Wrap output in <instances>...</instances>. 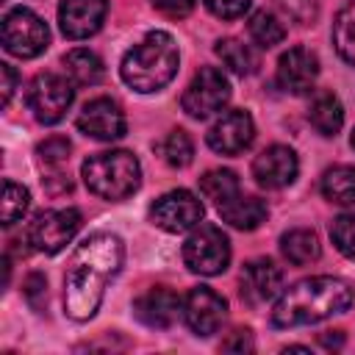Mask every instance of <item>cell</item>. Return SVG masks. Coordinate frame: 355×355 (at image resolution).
Returning <instances> with one entry per match:
<instances>
[{
  "instance_id": "836d02e7",
  "label": "cell",
  "mask_w": 355,
  "mask_h": 355,
  "mask_svg": "<svg viewBox=\"0 0 355 355\" xmlns=\"http://www.w3.org/2000/svg\"><path fill=\"white\" fill-rule=\"evenodd\" d=\"M164 17H172V19H180V17H189L194 11V3L197 0H150Z\"/></svg>"
},
{
  "instance_id": "74e56055",
  "label": "cell",
  "mask_w": 355,
  "mask_h": 355,
  "mask_svg": "<svg viewBox=\"0 0 355 355\" xmlns=\"http://www.w3.org/2000/svg\"><path fill=\"white\" fill-rule=\"evenodd\" d=\"M319 341H322L324 347H341V344H344V333H341V330H327V333L319 336Z\"/></svg>"
},
{
  "instance_id": "3957f363",
  "label": "cell",
  "mask_w": 355,
  "mask_h": 355,
  "mask_svg": "<svg viewBox=\"0 0 355 355\" xmlns=\"http://www.w3.org/2000/svg\"><path fill=\"white\" fill-rule=\"evenodd\" d=\"M178 67H180V53L175 39L166 31H150L139 44H133L122 55L119 75L130 89L141 94H153L161 92L166 83H172Z\"/></svg>"
},
{
  "instance_id": "52a82bcc",
  "label": "cell",
  "mask_w": 355,
  "mask_h": 355,
  "mask_svg": "<svg viewBox=\"0 0 355 355\" xmlns=\"http://www.w3.org/2000/svg\"><path fill=\"white\" fill-rule=\"evenodd\" d=\"M50 31L31 8H11L3 17V47L17 58H36L47 50Z\"/></svg>"
},
{
  "instance_id": "8992f818",
  "label": "cell",
  "mask_w": 355,
  "mask_h": 355,
  "mask_svg": "<svg viewBox=\"0 0 355 355\" xmlns=\"http://www.w3.org/2000/svg\"><path fill=\"white\" fill-rule=\"evenodd\" d=\"M80 230V211L78 208H53L33 216V222L25 230V241L44 255L61 252L75 233Z\"/></svg>"
},
{
  "instance_id": "cb8c5ba5",
  "label": "cell",
  "mask_w": 355,
  "mask_h": 355,
  "mask_svg": "<svg viewBox=\"0 0 355 355\" xmlns=\"http://www.w3.org/2000/svg\"><path fill=\"white\" fill-rule=\"evenodd\" d=\"M216 55L222 58V64L230 69V72H236V75H252L255 69H258V55H255V50L250 47V44H244V42H239V39H219L216 42Z\"/></svg>"
},
{
  "instance_id": "44dd1931",
  "label": "cell",
  "mask_w": 355,
  "mask_h": 355,
  "mask_svg": "<svg viewBox=\"0 0 355 355\" xmlns=\"http://www.w3.org/2000/svg\"><path fill=\"white\" fill-rule=\"evenodd\" d=\"M280 252H283V258L288 263L305 266V263L316 261L319 252H322L319 236L313 230H308V227H294V230H288V233L280 236Z\"/></svg>"
},
{
  "instance_id": "ffe728a7",
  "label": "cell",
  "mask_w": 355,
  "mask_h": 355,
  "mask_svg": "<svg viewBox=\"0 0 355 355\" xmlns=\"http://www.w3.org/2000/svg\"><path fill=\"white\" fill-rule=\"evenodd\" d=\"M308 119H311V125H313L316 133L336 136L341 130V125H344L341 100L333 92H316V97L311 100V108H308Z\"/></svg>"
},
{
  "instance_id": "e0dca14e",
  "label": "cell",
  "mask_w": 355,
  "mask_h": 355,
  "mask_svg": "<svg viewBox=\"0 0 355 355\" xmlns=\"http://www.w3.org/2000/svg\"><path fill=\"white\" fill-rule=\"evenodd\" d=\"M183 311V302L175 291L164 288V286H155L150 291H144L136 302H133V313L141 324L147 327H155V330H166L178 322V313Z\"/></svg>"
},
{
  "instance_id": "8d00e7d4",
  "label": "cell",
  "mask_w": 355,
  "mask_h": 355,
  "mask_svg": "<svg viewBox=\"0 0 355 355\" xmlns=\"http://www.w3.org/2000/svg\"><path fill=\"white\" fill-rule=\"evenodd\" d=\"M222 349H239V352H244V349H252V338H250V330H236V336H233L230 341H225V344H222Z\"/></svg>"
},
{
  "instance_id": "f35d334b",
  "label": "cell",
  "mask_w": 355,
  "mask_h": 355,
  "mask_svg": "<svg viewBox=\"0 0 355 355\" xmlns=\"http://www.w3.org/2000/svg\"><path fill=\"white\" fill-rule=\"evenodd\" d=\"M349 141H352V150H355V130H352V139Z\"/></svg>"
},
{
  "instance_id": "d4e9b609",
  "label": "cell",
  "mask_w": 355,
  "mask_h": 355,
  "mask_svg": "<svg viewBox=\"0 0 355 355\" xmlns=\"http://www.w3.org/2000/svg\"><path fill=\"white\" fill-rule=\"evenodd\" d=\"M200 191L205 194V200H211L219 208L227 200H233L241 191V186H239V178L233 169H211L200 178Z\"/></svg>"
},
{
  "instance_id": "ac0fdd59",
  "label": "cell",
  "mask_w": 355,
  "mask_h": 355,
  "mask_svg": "<svg viewBox=\"0 0 355 355\" xmlns=\"http://www.w3.org/2000/svg\"><path fill=\"white\" fill-rule=\"evenodd\" d=\"M283 291V269L269 261V258H258L250 261L241 272V297H247L250 302H266L280 297Z\"/></svg>"
},
{
  "instance_id": "f1b7e54d",
  "label": "cell",
  "mask_w": 355,
  "mask_h": 355,
  "mask_svg": "<svg viewBox=\"0 0 355 355\" xmlns=\"http://www.w3.org/2000/svg\"><path fill=\"white\" fill-rule=\"evenodd\" d=\"M28 205H31L28 189L19 186V183H14V180H6L3 183V225L11 227L14 222H19L25 216Z\"/></svg>"
},
{
  "instance_id": "484cf974",
  "label": "cell",
  "mask_w": 355,
  "mask_h": 355,
  "mask_svg": "<svg viewBox=\"0 0 355 355\" xmlns=\"http://www.w3.org/2000/svg\"><path fill=\"white\" fill-rule=\"evenodd\" d=\"M333 44H336V53L349 67H355V0H349L336 14V22H333Z\"/></svg>"
},
{
  "instance_id": "9c48e42d",
  "label": "cell",
  "mask_w": 355,
  "mask_h": 355,
  "mask_svg": "<svg viewBox=\"0 0 355 355\" xmlns=\"http://www.w3.org/2000/svg\"><path fill=\"white\" fill-rule=\"evenodd\" d=\"M75 100V89L67 78L55 72H42L28 86V108L42 125H55L64 119Z\"/></svg>"
},
{
  "instance_id": "83f0119b",
  "label": "cell",
  "mask_w": 355,
  "mask_h": 355,
  "mask_svg": "<svg viewBox=\"0 0 355 355\" xmlns=\"http://www.w3.org/2000/svg\"><path fill=\"white\" fill-rule=\"evenodd\" d=\"M158 150H161L164 161H166L169 166H178V169L189 166L191 158H194V141H191V136H189L186 130H180V128L172 130V133H166V139L158 144Z\"/></svg>"
},
{
  "instance_id": "d590c367",
  "label": "cell",
  "mask_w": 355,
  "mask_h": 355,
  "mask_svg": "<svg viewBox=\"0 0 355 355\" xmlns=\"http://www.w3.org/2000/svg\"><path fill=\"white\" fill-rule=\"evenodd\" d=\"M0 75H3V105H8V100L17 89V72L11 64H0Z\"/></svg>"
},
{
  "instance_id": "ba28073f",
  "label": "cell",
  "mask_w": 355,
  "mask_h": 355,
  "mask_svg": "<svg viewBox=\"0 0 355 355\" xmlns=\"http://www.w3.org/2000/svg\"><path fill=\"white\" fill-rule=\"evenodd\" d=\"M227 100H230V83L225 72L216 67H202L186 86L180 105L191 119H208L211 114L222 111Z\"/></svg>"
},
{
  "instance_id": "4fadbf2b",
  "label": "cell",
  "mask_w": 355,
  "mask_h": 355,
  "mask_svg": "<svg viewBox=\"0 0 355 355\" xmlns=\"http://www.w3.org/2000/svg\"><path fill=\"white\" fill-rule=\"evenodd\" d=\"M255 139V125H252V116L241 108H233V111H225L205 133V141L214 153L219 155H239L244 153Z\"/></svg>"
},
{
  "instance_id": "6da1fadb",
  "label": "cell",
  "mask_w": 355,
  "mask_h": 355,
  "mask_svg": "<svg viewBox=\"0 0 355 355\" xmlns=\"http://www.w3.org/2000/svg\"><path fill=\"white\" fill-rule=\"evenodd\" d=\"M125 244L114 233H94L78 244L64 275V311L75 322H89L105 294L108 280L122 269Z\"/></svg>"
},
{
  "instance_id": "2e32d148",
  "label": "cell",
  "mask_w": 355,
  "mask_h": 355,
  "mask_svg": "<svg viewBox=\"0 0 355 355\" xmlns=\"http://www.w3.org/2000/svg\"><path fill=\"white\" fill-rule=\"evenodd\" d=\"M319 75V58L308 47H291L277 61V83L288 94H308Z\"/></svg>"
},
{
  "instance_id": "5bb4252c",
  "label": "cell",
  "mask_w": 355,
  "mask_h": 355,
  "mask_svg": "<svg viewBox=\"0 0 355 355\" xmlns=\"http://www.w3.org/2000/svg\"><path fill=\"white\" fill-rule=\"evenodd\" d=\"M297 172H300L297 153L286 144H272L263 153H258L252 161V178L263 189H283L297 180Z\"/></svg>"
},
{
  "instance_id": "7c38bea8",
  "label": "cell",
  "mask_w": 355,
  "mask_h": 355,
  "mask_svg": "<svg viewBox=\"0 0 355 355\" xmlns=\"http://www.w3.org/2000/svg\"><path fill=\"white\" fill-rule=\"evenodd\" d=\"M227 316V302L208 286H197L183 300V322L194 336H214Z\"/></svg>"
},
{
  "instance_id": "4316f807",
  "label": "cell",
  "mask_w": 355,
  "mask_h": 355,
  "mask_svg": "<svg viewBox=\"0 0 355 355\" xmlns=\"http://www.w3.org/2000/svg\"><path fill=\"white\" fill-rule=\"evenodd\" d=\"M250 36H252V42L258 44V47H275V44H280L283 39H286V28H283V22L275 17V14H269V11H255L252 17H250Z\"/></svg>"
},
{
  "instance_id": "30bf717a",
  "label": "cell",
  "mask_w": 355,
  "mask_h": 355,
  "mask_svg": "<svg viewBox=\"0 0 355 355\" xmlns=\"http://www.w3.org/2000/svg\"><path fill=\"white\" fill-rule=\"evenodd\" d=\"M150 219L166 233H186L202 222V202L189 189H175L150 205Z\"/></svg>"
},
{
  "instance_id": "4dcf8cb0",
  "label": "cell",
  "mask_w": 355,
  "mask_h": 355,
  "mask_svg": "<svg viewBox=\"0 0 355 355\" xmlns=\"http://www.w3.org/2000/svg\"><path fill=\"white\" fill-rule=\"evenodd\" d=\"M69 153H72V144L64 136H50L36 147V155L44 166H61L69 158Z\"/></svg>"
},
{
  "instance_id": "5b68a950",
  "label": "cell",
  "mask_w": 355,
  "mask_h": 355,
  "mask_svg": "<svg viewBox=\"0 0 355 355\" xmlns=\"http://www.w3.org/2000/svg\"><path fill=\"white\" fill-rule=\"evenodd\" d=\"M183 261L197 275H222L230 263V241L216 225H197L183 244Z\"/></svg>"
},
{
  "instance_id": "e575fe53",
  "label": "cell",
  "mask_w": 355,
  "mask_h": 355,
  "mask_svg": "<svg viewBox=\"0 0 355 355\" xmlns=\"http://www.w3.org/2000/svg\"><path fill=\"white\" fill-rule=\"evenodd\" d=\"M25 297H28V302L33 308H42V300L47 297V280H44V275H39V272L28 275V280H25Z\"/></svg>"
},
{
  "instance_id": "1f68e13d",
  "label": "cell",
  "mask_w": 355,
  "mask_h": 355,
  "mask_svg": "<svg viewBox=\"0 0 355 355\" xmlns=\"http://www.w3.org/2000/svg\"><path fill=\"white\" fill-rule=\"evenodd\" d=\"M275 3L297 25H311L316 19V3L313 0H275Z\"/></svg>"
},
{
  "instance_id": "d6a6232c",
  "label": "cell",
  "mask_w": 355,
  "mask_h": 355,
  "mask_svg": "<svg viewBox=\"0 0 355 355\" xmlns=\"http://www.w3.org/2000/svg\"><path fill=\"white\" fill-rule=\"evenodd\" d=\"M205 8L214 14V17H222V19H236V17H244V11L250 8L252 0H202Z\"/></svg>"
},
{
  "instance_id": "d6986e66",
  "label": "cell",
  "mask_w": 355,
  "mask_h": 355,
  "mask_svg": "<svg viewBox=\"0 0 355 355\" xmlns=\"http://www.w3.org/2000/svg\"><path fill=\"white\" fill-rule=\"evenodd\" d=\"M266 202L261 197H252V194H236L233 200H227L225 205H219V216L239 227V230H255L263 219H266Z\"/></svg>"
},
{
  "instance_id": "9a60e30c",
  "label": "cell",
  "mask_w": 355,
  "mask_h": 355,
  "mask_svg": "<svg viewBox=\"0 0 355 355\" xmlns=\"http://www.w3.org/2000/svg\"><path fill=\"white\" fill-rule=\"evenodd\" d=\"M108 0H61L58 25L67 39H89L103 28Z\"/></svg>"
},
{
  "instance_id": "7a4b0ae2",
  "label": "cell",
  "mask_w": 355,
  "mask_h": 355,
  "mask_svg": "<svg viewBox=\"0 0 355 355\" xmlns=\"http://www.w3.org/2000/svg\"><path fill=\"white\" fill-rule=\"evenodd\" d=\"M352 302H355V291L347 280L330 277V275L305 277L280 291L272 308V324L275 327L316 324L322 319L349 311Z\"/></svg>"
},
{
  "instance_id": "7402d4cb",
  "label": "cell",
  "mask_w": 355,
  "mask_h": 355,
  "mask_svg": "<svg viewBox=\"0 0 355 355\" xmlns=\"http://www.w3.org/2000/svg\"><path fill=\"white\" fill-rule=\"evenodd\" d=\"M322 194L327 202L352 208L355 205V166L338 164L322 175Z\"/></svg>"
},
{
  "instance_id": "277c9868",
  "label": "cell",
  "mask_w": 355,
  "mask_h": 355,
  "mask_svg": "<svg viewBox=\"0 0 355 355\" xmlns=\"http://www.w3.org/2000/svg\"><path fill=\"white\" fill-rule=\"evenodd\" d=\"M86 189L100 200H125L130 197L141 183V166L139 158L128 150H108L94 153L80 166Z\"/></svg>"
},
{
  "instance_id": "603a6c76",
  "label": "cell",
  "mask_w": 355,
  "mask_h": 355,
  "mask_svg": "<svg viewBox=\"0 0 355 355\" xmlns=\"http://www.w3.org/2000/svg\"><path fill=\"white\" fill-rule=\"evenodd\" d=\"M64 72H67L69 80L78 83V86H94V83H100L103 75H105L100 55H94L92 50H83V47L69 50V53L64 55Z\"/></svg>"
},
{
  "instance_id": "8fae6325",
  "label": "cell",
  "mask_w": 355,
  "mask_h": 355,
  "mask_svg": "<svg viewBox=\"0 0 355 355\" xmlns=\"http://www.w3.org/2000/svg\"><path fill=\"white\" fill-rule=\"evenodd\" d=\"M75 125H78V130L83 136L97 139V141H116V139L125 136V128H128L119 103L111 100V97H94V100H89L80 108Z\"/></svg>"
},
{
  "instance_id": "f546056e",
  "label": "cell",
  "mask_w": 355,
  "mask_h": 355,
  "mask_svg": "<svg viewBox=\"0 0 355 355\" xmlns=\"http://www.w3.org/2000/svg\"><path fill=\"white\" fill-rule=\"evenodd\" d=\"M330 239L344 258H355V214H341L330 225Z\"/></svg>"
}]
</instances>
